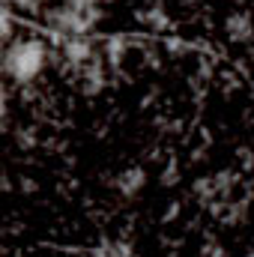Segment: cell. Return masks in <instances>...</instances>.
<instances>
[{"label":"cell","instance_id":"1","mask_svg":"<svg viewBox=\"0 0 254 257\" xmlns=\"http://www.w3.org/2000/svg\"><path fill=\"white\" fill-rule=\"evenodd\" d=\"M45 66H48V48L39 39H18L3 54V72L18 84L39 78L45 72Z\"/></svg>","mask_w":254,"mask_h":257},{"label":"cell","instance_id":"2","mask_svg":"<svg viewBox=\"0 0 254 257\" xmlns=\"http://www.w3.org/2000/svg\"><path fill=\"white\" fill-rule=\"evenodd\" d=\"M66 57L75 60V63L87 60V57H90V42H87L84 36H72V39H66Z\"/></svg>","mask_w":254,"mask_h":257},{"label":"cell","instance_id":"3","mask_svg":"<svg viewBox=\"0 0 254 257\" xmlns=\"http://www.w3.org/2000/svg\"><path fill=\"white\" fill-rule=\"evenodd\" d=\"M227 33H230L233 39H248V36H251V18H248V15H230Z\"/></svg>","mask_w":254,"mask_h":257},{"label":"cell","instance_id":"4","mask_svg":"<svg viewBox=\"0 0 254 257\" xmlns=\"http://www.w3.org/2000/svg\"><path fill=\"white\" fill-rule=\"evenodd\" d=\"M141 186H144V174H141V171H129V174H123V177L117 180V189L123 194H138Z\"/></svg>","mask_w":254,"mask_h":257},{"label":"cell","instance_id":"5","mask_svg":"<svg viewBox=\"0 0 254 257\" xmlns=\"http://www.w3.org/2000/svg\"><path fill=\"white\" fill-rule=\"evenodd\" d=\"M66 9H72V12H78V15H84V18H90V21H96L99 18V12H96V0H63Z\"/></svg>","mask_w":254,"mask_h":257},{"label":"cell","instance_id":"6","mask_svg":"<svg viewBox=\"0 0 254 257\" xmlns=\"http://www.w3.org/2000/svg\"><path fill=\"white\" fill-rule=\"evenodd\" d=\"M3 39H9L12 36V18H9V12H3V33H0Z\"/></svg>","mask_w":254,"mask_h":257},{"label":"cell","instance_id":"7","mask_svg":"<svg viewBox=\"0 0 254 257\" xmlns=\"http://www.w3.org/2000/svg\"><path fill=\"white\" fill-rule=\"evenodd\" d=\"M12 6H18V9H33V6H39L42 0H9Z\"/></svg>","mask_w":254,"mask_h":257},{"label":"cell","instance_id":"8","mask_svg":"<svg viewBox=\"0 0 254 257\" xmlns=\"http://www.w3.org/2000/svg\"><path fill=\"white\" fill-rule=\"evenodd\" d=\"M248 257H254V254H248Z\"/></svg>","mask_w":254,"mask_h":257}]
</instances>
